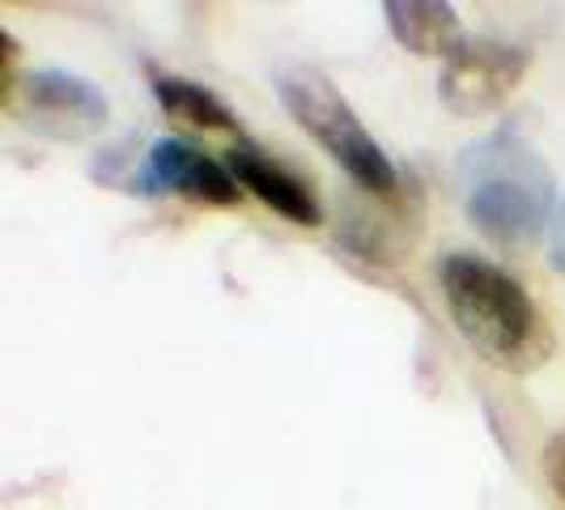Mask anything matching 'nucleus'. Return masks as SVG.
Masks as SVG:
<instances>
[{
    "instance_id": "10",
    "label": "nucleus",
    "mask_w": 565,
    "mask_h": 510,
    "mask_svg": "<svg viewBox=\"0 0 565 510\" xmlns=\"http://www.w3.org/2000/svg\"><path fill=\"white\" fill-rule=\"evenodd\" d=\"M540 472H544V481H548V489L557 493L565 502V429L544 447V459H540Z\"/></svg>"
},
{
    "instance_id": "1",
    "label": "nucleus",
    "mask_w": 565,
    "mask_h": 510,
    "mask_svg": "<svg viewBox=\"0 0 565 510\" xmlns=\"http://www.w3.org/2000/svg\"><path fill=\"white\" fill-rule=\"evenodd\" d=\"M459 196L468 222L507 255H527L553 230L557 179L527 137L498 128L459 153Z\"/></svg>"
},
{
    "instance_id": "6",
    "label": "nucleus",
    "mask_w": 565,
    "mask_h": 510,
    "mask_svg": "<svg viewBox=\"0 0 565 510\" xmlns=\"http://www.w3.org/2000/svg\"><path fill=\"white\" fill-rule=\"evenodd\" d=\"M141 192H179V196L209 204V209H234L243 188L230 174V167L213 162L209 153H200L192 141L179 137H162L149 149V167H145Z\"/></svg>"
},
{
    "instance_id": "9",
    "label": "nucleus",
    "mask_w": 565,
    "mask_h": 510,
    "mask_svg": "<svg viewBox=\"0 0 565 510\" xmlns=\"http://www.w3.org/2000/svg\"><path fill=\"white\" fill-rule=\"evenodd\" d=\"M149 85H153V98L158 107L188 124V128H204V132H230L238 128V119L226 103L200 82H188V77H174V73H149Z\"/></svg>"
},
{
    "instance_id": "2",
    "label": "nucleus",
    "mask_w": 565,
    "mask_h": 510,
    "mask_svg": "<svg viewBox=\"0 0 565 510\" xmlns=\"http://www.w3.org/2000/svg\"><path fill=\"white\" fill-rule=\"evenodd\" d=\"M438 285L459 337L489 366L507 374H532L553 358V332L544 315L507 268L481 255L451 252L438 264Z\"/></svg>"
},
{
    "instance_id": "3",
    "label": "nucleus",
    "mask_w": 565,
    "mask_h": 510,
    "mask_svg": "<svg viewBox=\"0 0 565 510\" xmlns=\"http://www.w3.org/2000/svg\"><path fill=\"white\" fill-rule=\"evenodd\" d=\"M281 103L298 119V128H307L353 174L358 188H366L370 196H396L399 174L392 158L379 149V141L362 128V119L319 68H289L281 77Z\"/></svg>"
},
{
    "instance_id": "8",
    "label": "nucleus",
    "mask_w": 565,
    "mask_h": 510,
    "mask_svg": "<svg viewBox=\"0 0 565 510\" xmlns=\"http://www.w3.org/2000/svg\"><path fill=\"white\" fill-rule=\"evenodd\" d=\"M387 26L396 34L399 47H408L413 56H443V64L468 43V34L459 26V13L451 4H434V0H392L383 4Z\"/></svg>"
},
{
    "instance_id": "4",
    "label": "nucleus",
    "mask_w": 565,
    "mask_h": 510,
    "mask_svg": "<svg viewBox=\"0 0 565 510\" xmlns=\"http://www.w3.org/2000/svg\"><path fill=\"white\" fill-rule=\"evenodd\" d=\"M0 107L13 115L22 128L52 137V141H85L107 128V98L94 85L64 73V68H39L22 73L9 89H0Z\"/></svg>"
},
{
    "instance_id": "11",
    "label": "nucleus",
    "mask_w": 565,
    "mask_h": 510,
    "mask_svg": "<svg viewBox=\"0 0 565 510\" xmlns=\"http://www.w3.org/2000/svg\"><path fill=\"white\" fill-rule=\"evenodd\" d=\"M548 259H553V268L565 277V200L562 209H557V217H553V230H548Z\"/></svg>"
},
{
    "instance_id": "5",
    "label": "nucleus",
    "mask_w": 565,
    "mask_h": 510,
    "mask_svg": "<svg viewBox=\"0 0 565 510\" xmlns=\"http://www.w3.org/2000/svg\"><path fill=\"white\" fill-rule=\"evenodd\" d=\"M527 64H532V56L523 47H510V43H498V39H468L443 64L438 98L459 119L493 115L519 89V82L527 77Z\"/></svg>"
},
{
    "instance_id": "7",
    "label": "nucleus",
    "mask_w": 565,
    "mask_h": 510,
    "mask_svg": "<svg viewBox=\"0 0 565 510\" xmlns=\"http://www.w3.org/2000/svg\"><path fill=\"white\" fill-rule=\"evenodd\" d=\"M226 167L238 179V188H247L255 200H264L273 213H281L285 222H294V226H319L323 222V204L315 200L307 179H298L277 158H268L259 145L238 141L230 149Z\"/></svg>"
}]
</instances>
